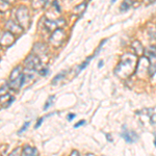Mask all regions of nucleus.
I'll list each match as a JSON object with an SVG mask.
<instances>
[{
    "instance_id": "nucleus-1",
    "label": "nucleus",
    "mask_w": 156,
    "mask_h": 156,
    "mask_svg": "<svg viewBox=\"0 0 156 156\" xmlns=\"http://www.w3.org/2000/svg\"><path fill=\"white\" fill-rule=\"evenodd\" d=\"M137 65V57L135 54L126 53L122 56L120 64L115 69V74L121 79H125L131 76L133 72H135Z\"/></svg>"
},
{
    "instance_id": "nucleus-2",
    "label": "nucleus",
    "mask_w": 156,
    "mask_h": 156,
    "mask_svg": "<svg viewBox=\"0 0 156 156\" xmlns=\"http://www.w3.org/2000/svg\"><path fill=\"white\" fill-rule=\"evenodd\" d=\"M17 23H19L20 26L23 29H28L31 25V18H30L29 11L25 5H19L15 12Z\"/></svg>"
},
{
    "instance_id": "nucleus-3",
    "label": "nucleus",
    "mask_w": 156,
    "mask_h": 156,
    "mask_svg": "<svg viewBox=\"0 0 156 156\" xmlns=\"http://www.w3.org/2000/svg\"><path fill=\"white\" fill-rule=\"evenodd\" d=\"M24 84V75L21 70V67H17L12 70L11 76L9 79L7 87H11L12 90H19L22 85Z\"/></svg>"
},
{
    "instance_id": "nucleus-4",
    "label": "nucleus",
    "mask_w": 156,
    "mask_h": 156,
    "mask_svg": "<svg viewBox=\"0 0 156 156\" xmlns=\"http://www.w3.org/2000/svg\"><path fill=\"white\" fill-rule=\"evenodd\" d=\"M66 39V32L62 28H56L51 32V36L49 37V43L54 47L57 48L64 43Z\"/></svg>"
},
{
    "instance_id": "nucleus-5",
    "label": "nucleus",
    "mask_w": 156,
    "mask_h": 156,
    "mask_svg": "<svg viewBox=\"0 0 156 156\" xmlns=\"http://www.w3.org/2000/svg\"><path fill=\"white\" fill-rule=\"evenodd\" d=\"M15 40L16 39H15L14 34H12V32L5 30V31H3V32L0 34V46L7 48V47L12 46V45L14 44Z\"/></svg>"
},
{
    "instance_id": "nucleus-6",
    "label": "nucleus",
    "mask_w": 156,
    "mask_h": 156,
    "mask_svg": "<svg viewBox=\"0 0 156 156\" xmlns=\"http://www.w3.org/2000/svg\"><path fill=\"white\" fill-rule=\"evenodd\" d=\"M24 65H25V68H26V69L37 70V68L41 66V60H40V58L37 57V55L30 54L25 58Z\"/></svg>"
},
{
    "instance_id": "nucleus-7",
    "label": "nucleus",
    "mask_w": 156,
    "mask_h": 156,
    "mask_svg": "<svg viewBox=\"0 0 156 156\" xmlns=\"http://www.w3.org/2000/svg\"><path fill=\"white\" fill-rule=\"evenodd\" d=\"M5 29L7 30V31L12 32V34H14L15 37H16V36H20V34H22V32L24 31V29L22 28L21 26H20L19 23L12 21V20H7V21H6Z\"/></svg>"
},
{
    "instance_id": "nucleus-8",
    "label": "nucleus",
    "mask_w": 156,
    "mask_h": 156,
    "mask_svg": "<svg viewBox=\"0 0 156 156\" xmlns=\"http://www.w3.org/2000/svg\"><path fill=\"white\" fill-rule=\"evenodd\" d=\"M149 59L147 58V57H143L142 59H140V64H137L136 65V68H137V70H136V72H137V74L140 75V76H144V74L145 73H147V72H149L150 71V66H149Z\"/></svg>"
},
{
    "instance_id": "nucleus-9",
    "label": "nucleus",
    "mask_w": 156,
    "mask_h": 156,
    "mask_svg": "<svg viewBox=\"0 0 156 156\" xmlns=\"http://www.w3.org/2000/svg\"><path fill=\"white\" fill-rule=\"evenodd\" d=\"M121 135H122V137L124 138L127 143H129V144L136 142L137 138H138V135L136 133L133 132V131H128V130H123V132Z\"/></svg>"
},
{
    "instance_id": "nucleus-10",
    "label": "nucleus",
    "mask_w": 156,
    "mask_h": 156,
    "mask_svg": "<svg viewBox=\"0 0 156 156\" xmlns=\"http://www.w3.org/2000/svg\"><path fill=\"white\" fill-rule=\"evenodd\" d=\"M32 51L34 52L36 55H45V54H47L48 48H47L46 45L43 44V43H37V44H34Z\"/></svg>"
},
{
    "instance_id": "nucleus-11",
    "label": "nucleus",
    "mask_w": 156,
    "mask_h": 156,
    "mask_svg": "<svg viewBox=\"0 0 156 156\" xmlns=\"http://www.w3.org/2000/svg\"><path fill=\"white\" fill-rule=\"evenodd\" d=\"M132 49H133V51H134L135 55H143V53H144L143 45L138 41H134L132 43Z\"/></svg>"
},
{
    "instance_id": "nucleus-12",
    "label": "nucleus",
    "mask_w": 156,
    "mask_h": 156,
    "mask_svg": "<svg viewBox=\"0 0 156 156\" xmlns=\"http://www.w3.org/2000/svg\"><path fill=\"white\" fill-rule=\"evenodd\" d=\"M22 154L26 155V156H31V155H37V151L36 148L29 147V146H26V147L23 148V151H22Z\"/></svg>"
},
{
    "instance_id": "nucleus-13",
    "label": "nucleus",
    "mask_w": 156,
    "mask_h": 156,
    "mask_svg": "<svg viewBox=\"0 0 156 156\" xmlns=\"http://www.w3.org/2000/svg\"><path fill=\"white\" fill-rule=\"evenodd\" d=\"M133 2H134V0H124L122 5H121V11L122 12L128 11V9L133 5Z\"/></svg>"
},
{
    "instance_id": "nucleus-14",
    "label": "nucleus",
    "mask_w": 156,
    "mask_h": 156,
    "mask_svg": "<svg viewBox=\"0 0 156 156\" xmlns=\"http://www.w3.org/2000/svg\"><path fill=\"white\" fill-rule=\"evenodd\" d=\"M85 9H87V2H83V3L79 4V5H77L76 7H75L74 12H75V14H77L78 16H81V15L83 14Z\"/></svg>"
},
{
    "instance_id": "nucleus-15",
    "label": "nucleus",
    "mask_w": 156,
    "mask_h": 156,
    "mask_svg": "<svg viewBox=\"0 0 156 156\" xmlns=\"http://www.w3.org/2000/svg\"><path fill=\"white\" fill-rule=\"evenodd\" d=\"M66 74H67V72L66 71H62V72H60L58 75H56L54 78H53V80H52V83L55 84V83H57V82L59 81V80H62V78H64L65 76H66Z\"/></svg>"
},
{
    "instance_id": "nucleus-16",
    "label": "nucleus",
    "mask_w": 156,
    "mask_h": 156,
    "mask_svg": "<svg viewBox=\"0 0 156 156\" xmlns=\"http://www.w3.org/2000/svg\"><path fill=\"white\" fill-rule=\"evenodd\" d=\"M146 55L150 57H156V46H151L149 49L146 51Z\"/></svg>"
},
{
    "instance_id": "nucleus-17",
    "label": "nucleus",
    "mask_w": 156,
    "mask_h": 156,
    "mask_svg": "<svg viewBox=\"0 0 156 156\" xmlns=\"http://www.w3.org/2000/svg\"><path fill=\"white\" fill-rule=\"evenodd\" d=\"M54 96H50L48 99H47V101H46V103H45V106H44V109H47L49 106H51L52 105V103H53V101H54Z\"/></svg>"
},
{
    "instance_id": "nucleus-18",
    "label": "nucleus",
    "mask_w": 156,
    "mask_h": 156,
    "mask_svg": "<svg viewBox=\"0 0 156 156\" xmlns=\"http://www.w3.org/2000/svg\"><path fill=\"white\" fill-rule=\"evenodd\" d=\"M29 124H30V122H26L25 123V124L23 125V127L21 128V129L19 130V133H22V132H24L25 130L27 129V128H28V126H29Z\"/></svg>"
},
{
    "instance_id": "nucleus-19",
    "label": "nucleus",
    "mask_w": 156,
    "mask_h": 156,
    "mask_svg": "<svg viewBox=\"0 0 156 156\" xmlns=\"http://www.w3.org/2000/svg\"><path fill=\"white\" fill-rule=\"evenodd\" d=\"M53 1H54V0H41V2H42L43 4H44L45 6L49 5V4L51 5V4L53 3Z\"/></svg>"
},
{
    "instance_id": "nucleus-20",
    "label": "nucleus",
    "mask_w": 156,
    "mask_h": 156,
    "mask_svg": "<svg viewBox=\"0 0 156 156\" xmlns=\"http://www.w3.org/2000/svg\"><path fill=\"white\" fill-rule=\"evenodd\" d=\"M150 121L152 124H156V114H153L150 115Z\"/></svg>"
},
{
    "instance_id": "nucleus-21",
    "label": "nucleus",
    "mask_w": 156,
    "mask_h": 156,
    "mask_svg": "<svg viewBox=\"0 0 156 156\" xmlns=\"http://www.w3.org/2000/svg\"><path fill=\"white\" fill-rule=\"evenodd\" d=\"M40 74L42 75V76H45V75L48 74V69L47 68H45V69H41V71H40Z\"/></svg>"
},
{
    "instance_id": "nucleus-22",
    "label": "nucleus",
    "mask_w": 156,
    "mask_h": 156,
    "mask_svg": "<svg viewBox=\"0 0 156 156\" xmlns=\"http://www.w3.org/2000/svg\"><path fill=\"white\" fill-rule=\"evenodd\" d=\"M84 123H85V121H83V120L79 121V123H77V124H75L74 128H78V127H80V126H81V125H84Z\"/></svg>"
},
{
    "instance_id": "nucleus-23",
    "label": "nucleus",
    "mask_w": 156,
    "mask_h": 156,
    "mask_svg": "<svg viewBox=\"0 0 156 156\" xmlns=\"http://www.w3.org/2000/svg\"><path fill=\"white\" fill-rule=\"evenodd\" d=\"M2 1L6 2L7 4H9V5H12V4L16 3V0H2Z\"/></svg>"
},
{
    "instance_id": "nucleus-24",
    "label": "nucleus",
    "mask_w": 156,
    "mask_h": 156,
    "mask_svg": "<svg viewBox=\"0 0 156 156\" xmlns=\"http://www.w3.org/2000/svg\"><path fill=\"white\" fill-rule=\"evenodd\" d=\"M43 121H44V118H41V119H39V121H37V124L36 125V127H37V128L39 127L40 125L42 124V123H43Z\"/></svg>"
},
{
    "instance_id": "nucleus-25",
    "label": "nucleus",
    "mask_w": 156,
    "mask_h": 156,
    "mask_svg": "<svg viewBox=\"0 0 156 156\" xmlns=\"http://www.w3.org/2000/svg\"><path fill=\"white\" fill-rule=\"evenodd\" d=\"M74 118H75V114H72V115H68V120H69V121H72L73 119H74Z\"/></svg>"
},
{
    "instance_id": "nucleus-26",
    "label": "nucleus",
    "mask_w": 156,
    "mask_h": 156,
    "mask_svg": "<svg viewBox=\"0 0 156 156\" xmlns=\"http://www.w3.org/2000/svg\"><path fill=\"white\" fill-rule=\"evenodd\" d=\"M79 153H78V151H73V152L71 153V155H73V156H75V155H78Z\"/></svg>"
},
{
    "instance_id": "nucleus-27",
    "label": "nucleus",
    "mask_w": 156,
    "mask_h": 156,
    "mask_svg": "<svg viewBox=\"0 0 156 156\" xmlns=\"http://www.w3.org/2000/svg\"><path fill=\"white\" fill-rule=\"evenodd\" d=\"M103 66V60H101V62H99V65H98V68H101Z\"/></svg>"
},
{
    "instance_id": "nucleus-28",
    "label": "nucleus",
    "mask_w": 156,
    "mask_h": 156,
    "mask_svg": "<svg viewBox=\"0 0 156 156\" xmlns=\"http://www.w3.org/2000/svg\"><path fill=\"white\" fill-rule=\"evenodd\" d=\"M147 1H148V2H150V3H152V2H154L155 0H147Z\"/></svg>"
},
{
    "instance_id": "nucleus-29",
    "label": "nucleus",
    "mask_w": 156,
    "mask_h": 156,
    "mask_svg": "<svg viewBox=\"0 0 156 156\" xmlns=\"http://www.w3.org/2000/svg\"><path fill=\"white\" fill-rule=\"evenodd\" d=\"M154 145H155V147H156V136H155V142H154Z\"/></svg>"
},
{
    "instance_id": "nucleus-30",
    "label": "nucleus",
    "mask_w": 156,
    "mask_h": 156,
    "mask_svg": "<svg viewBox=\"0 0 156 156\" xmlns=\"http://www.w3.org/2000/svg\"><path fill=\"white\" fill-rule=\"evenodd\" d=\"M115 0H112V2H115Z\"/></svg>"
}]
</instances>
